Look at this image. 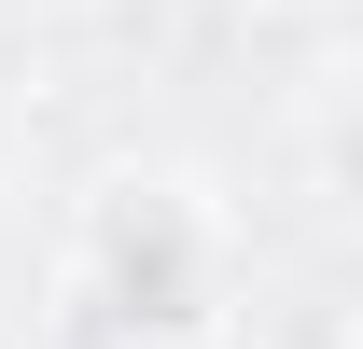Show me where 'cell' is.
<instances>
[{"label": "cell", "instance_id": "cell-1", "mask_svg": "<svg viewBox=\"0 0 363 349\" xmlns=\"http://www.w3.org/2000/svg\"><path fill=\"white\" fill-rule=\"evenodd\" d=\"M98 279H112L126 321H196L210 238H196V210H182L168 182H112V210H98Z\"/></svg>", "mask_w": 363, "mask_h": 349}, {"label": "cell", "instance_id": "cell-2", "mask_svg": "<svg viewBox=\"0 0 363 349\" xmlns=\"http://www.w3.org/2000/svg\"><path fill=\"white\" fill-rule=\"evenodd\" d=\"M0 349H14V336H0Z\"/></svg>", "mask_w": 363, "mask_h": 349}]
</instances>
